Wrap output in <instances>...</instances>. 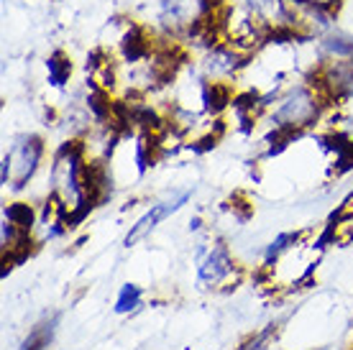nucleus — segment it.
<instances>
[{"instance_id":"9","label":"nucleus","mask_w":353,"mask_h":350,"mask_svg":"<svg viewBox=\"0 0 353 350\" xmlns=\"http://www.w3.org/2000/svg\"><path fill=\"white\" fill-rule=\"evenodd\" d=\"M305 3L318 6V8H325V10H333V13H336V8L341 6V0H305Z\"/></svg>"},{"instance_id":"8","label":"nucleus","mask_w":353,"mask_h":350,"mask_svg":"<svg viewBox=\"0 0 353 350\" xmlns=\"http://www.w3.org/2000/svg\"><path fill=\"white\" fill-rule=\"evenodd\" d=\"M143 305V289L136 287V284H123L118 289V297H115V312L118 315H133L139 307Z\"/></svg>"},{"instance_id":"7","label":"nucleus","mask_w":353,"mask_h":350,"mask_svg":"<svg viewBox=\"0 0 353 350\" xmlns=\"http://www.w3.org/2000/svg\"><path fill=\"white\" fill-rule=\"evenodd\" d=\"M57 322H59V317H49V320H44L41 325H36L34 330L28 333L26 340L18 345V350H46L54 340Z\"/></svg>"},{"instance_id":"1","label":"nucleus","mask_w":353,"mask_h":350,"mask_svg":"<svg viewBox=\"0 0 353 350\" xmlns=\"http://www.w3.org/2000/svg\"><path fill=\"white\" fill-rule=\"evenodd\" d=\"M221 8L223 0H151L133 18L157 39L176 44L190 56L218 39L215 21Z\"/></svg>"},{"instance_id":"2","label":"nucleus","mask_w":353,"mask_h":350,"mask_svg":"<svg viewBox=\"0 0 353 350\" xmlns=\"http://www.w3.org/2000/svg\"><path fill=\"white\" fill-rule=\"evenodd\" d=\"M327 110H330V100L325 90L318 85V79L300 77L292 79L290 85H284L279 92H274L269 100L261 103L259 123H264L274 143H279L282 149L297 136L320 131Z\"/></svg>"},{"instance_id":"3","label":"nucleus","mask_w":353,"mask_h":350,"mask_svg":"<svg viewBox=\"0 0 353 350\" xmlns=\"http://www.w3.org/2000/svg\"><path fill=\"white\" fill-rule=\"evenodd\" d=\"M49 146L36 133H21L8 143L0 164V184L6 192L21 194L36 182V176L46 172Z\"/></svg>"},{"instance_id":"4","label":"nucleus","mask_w":353,"mask_h":350,"mask_svg":"<svg viewBox=\"0 0 353 350\" xmlns=\"http://www.w3.org/2000/svg\"><path fill=\"white\" fill-rule=\"evenodd\" d=\"M215 31H218L221 41L233 46L243 56L254 54L272 36L246 0H223V8L215 21Z\"/></svg>"},{"instance_id":"6","label":"nucleus","mask_w":353,"mask_h":350,"mask_svg":"<svg viewBox=\"0 0 353 350\" xmlns=\"http://www.w3.org/2000/svg\"><path fill=\"white\" fill-rule=\"evenodd\" d=\"M190 197H192V192H190V189H182V192L167 194L164 200H157L149 207V210L143 212L141 218L133 223L131 230L125 233V240H123V243L128 245V248H131V245H136L139 240H143V238L149 236V233H154V230L159 228L164 220L172 218L174 212L182 210L187 202H190Z\"/></svg>"},{"instance_id":"5","label":"nucleus","mask_w":353,"mask_h":350,"mask_svg":"<svg viewBox=\"0 0 353 350\" xmlns=\"http://www.w3.org/2000/svg\"><path fill=\"white\" fill-rule=\"evenodd\" d=\"M241 276H243V269L225 243L215 240L197 251V284L200 287L215 291L230 289L239 284Z\"/></svg>"}]
</instances>
